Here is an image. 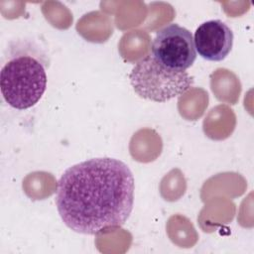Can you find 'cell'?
<instances>
[{
    "instance_id": "277c9868",
    "label": "cell",
    "mask_w": 254,
    "mask_h": 254,
    "mask_svg": "<svg viewBox=\"0 0 254 254\" xmlns=\"http://www.w3.org/2000/svg\"><path fill=\"white\" fill-rule=\"evenodd\" d=\"M151 54L162 64L177 70H186L196 59L191 33L176 23L169 24L156 33Z\"/></svg>"
},
{
    "instance_id": "3957f363",
    "label": "cell",
    "mask_w": 254,
    "mask_h": 254,
    "mask_svg": "<svg viewBox=\"0 0 254 254\" xmlns=\"http://www.w3.org/2000/svg\"><path fill=\"white\" fill-rule=\"evenodd\" d=\"M129 77L139 96L156 102H165L182 95L193 82L188 71L162 64L151 53L135 64Z\"/></svg>"
},
{
    "instance_id": "5b68a950",
    "label": "cell",
    "mask_w": 254,
    "mask_h": 254,
    "mask_svg": "<svg viewBox=\"0 0 254 254\" xmlns=\"http://www.w3.org/2000/svg\"><path fill=\"white\" fill-rule=\"evenodd\" d=\"M193 43L195 51L202 59L220 62L232 49L233 32L221 20H209L197 27Z\"/></svg>"
},
{
    "instance_id": "6da1fadb",
    "label": "cell",
    "mask_w": 254,
    "mask_h": 254,
    "mask_svg": "<svg viewBox=\"0 0 254 254\" xmlns=\"http://www.w3.org/2000/svg\"><path fill=\"white\" fill-rule=\"evenodd\" d=\"M135 183L129 167L103 157L75 164L59 180L56 205L64 223L81 234L122 226L134 203Z\"/></svg>"
},
{
    "instance_id": "7a4b0ae2",
    "label": "cell",
    "mask_w": 254,
    "mask_h": 254,
    "mask_svg": "<svg viewBox=\"0 0 254 254\" xmlns=\"http://www.w3.org/2000/svg\"><path fill=\"white\" fill-rule=\"evenodd\" d=\"M47 80L45 64L39 57L29 53H17L1 68V93L11 107L28 109L43 96Z\"/></svg>"
}]
</instances>
